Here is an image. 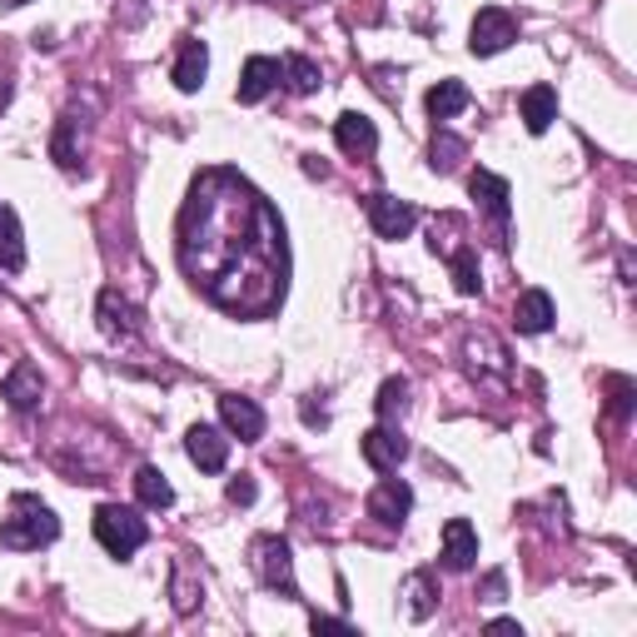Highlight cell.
Returning <instances> with one entry per match:
<instances>
[{
  "instance_id": "obj_1",
  "label": "cell",
  "mask_w": 637,
  "mask_h": 637,
  "mask_svg": "<svg viewBox=\"0 0 637 637\" xmlns=\"http://www.w3.org/2000/svg\"><path fill=\"white\" fill-rule=\"evenodd\" d=\"M179 270L209 304L239 318H259L284 300V219L239 169H205L189 185L179 209Z\"/></svg>"
},
{
  "instance_id": "obj_2",
  "label": "cell",
  "mask_w": 637,
  "mask_h": 637,
  "mask_svg": "<svg viewBox=\"0 0 637 637\" xmlns=\"http://www.w3.org/2000/svg\"><path fill=\"white\" fill-rule=\"evenodd\" d=\"M60 538V518L50 503H40L36 493H16L10 498V518L0 523V543L16 548V553H30V548H46Z\"/></svg>"
},
{
  "instance_id": "obj_3",
  "label": "cell",
  "mask_w": 637,
  "mask_h": 637,
  "mask_svg": "<svg viewBox=\"0 0 637 637\" xmlns=\"http://www.w3.org/2000/svg\"><path fill=\"white\" fill-rule=\"evenodd\" d=\"M95 538L110 558H135L145 543H150V523H145L135 508H120V503H100L95 508Z\"/></svg>"
},
{
  "instance_id": "obj_4",
  "label": "cell",
  "mask_w": 637,
  "mask_h": 637,
  "mask_svg": "<svg viewBox=\"0 0 637 637\" xmlns=\"http://www.w3.org/2000/svg\"><path fill=\"white\" fill-rule=\"evenodd\" d=\"M249 568L254 578L270 592H284V598H300V582H294V553L280 533H259L249 543Z\"/></svg>"
},
{
  "instance_id": "obj_5",
  "label": "cell",
  "mask_w": 637,
  "mask_h": 637,
  "mask_svg": "<svg viewBox=\"0 0 637 637\" xmlns=\"http://www.w3.org/2000/svg\"><path fill=\"white\" fill-rule=\"evenodd\" d=\"M518 40V20L508 16L503 6H483L473 16V30H469V50L473 56H498Z\"/></svg>"
},
{
  "instance_id": "obj_6",
  "label": "cell",
  "mask_w": 637,
  "mask_h": 637,
  "mask_svg": "<svg viewBox=\"0 0 637 637\" xmlns=\"http://www.w3.org/2000/svg\"><path fill=\"white\" fill-rule=\"evenodd\" d=\"M364 209H369V225L379 229V239H409L413 225H419V209L399 195H369Z\"/></svg>"
},
{
  "instance_id": "obj_7",
  "label": "cell",
  "mask_w": 637,
  "mask_h": 637,
  "mask_svg": "<svg viewBox=\"0 0 637 637\" xmlns=\"http://www.w3.org/2000/svg\"><path fill=\"white\" fill-rule=\"evenodd\" d=\"M359 453H364L369 469L379 473H394L403 459H409V439H403L399 429H389V423H379V429H369L364 439H359Z\"/></svg>"
},
{
  "instance_id": "obj_8",
  "label": "cell",
  "mask_w": 637,
  "mask_h": 637,
  "mask_svg": "<svg viewBox=\"0 0 637 637\" xmlns=\"http://www.w3.org/2000/svg\"><path fill=\"white\" fill-rule=\"evenodd\" d=\"M185 453H189V463H195V469L225 473V463H229V439L215 429V423H195V429L185 433Z\"/></svg>"
},
{
  "instance_id": "obj_9",
  "label": "cell",
  "mask_w": 637,
  "mask_h": 637,
  "mask_svg": "<svg viewBox=\"0 0 637 637\" xmlns=\"http://www.w3.org/2000/svg\"><path fill=\"white\" fill-rule=\"evenodd\" d=\"M409 508H413V488L403 483V478H384V483L369 493V518L384 528H403Z\"/></svg>"
},
{
  "instance_id": "obj_10",
  "label": "cell",
  "mask_w": 637,
  "mask_h": 637,
  "mask_svg": "<svg viewBox=\"0 0 637 637\" xmlns=\"http://www.w3.org/2000/svg\"><path fill=\"white\" fill-rule=\"evenodd\" d=\"M219 419H225V429L235 433L239 443L264 439V409H259V403H254V399L225 394V399H219Z\"/></svg>"
},
{
  "instance_id": "obj_11",
  "label": "cell",
  "mask_w": 637,
  "mask_h": 637,
  "mask_svg": "<svg viewBox=\"0 0 637 637\" xmlns=\"http://www.w3.org/2000/svg\"><path fill=\"white\" fill-rule=\"evenodd\" d=\"M469 189H473V199L483 205V215L493 219V225H508V209H513L508 199H513V189H508L503 175H493V169H473Z\"/></svg>"
},
{
  "instance_id": "obj_12",
  "label": "cell",
  "mask_w": 637,
  "mask_h": 637,
  "mask_svg": "<svg viewBox=\"0 0 637 637\" xmlns=\"http://www.w3.org/2000/svg\"><path fill=\"white\" fill-rule=\"evenodd\" d=\"M478 562V533L469 518H449V528H443V568L449 572H469Z\"/></svg>"
},
{
  "instance_id": "obj_13",
  "label": "cell",
  "mask_w": 637,
  "mask_h": 637,
  "mask_svg": "<svg viewBox=\"0 0 637 637\" xmlns=\"http://www.w3.org/2000/svg\"><path fill=\"white\" fill-rule=\"evenodd\" d=\"M284 80V66L274 56H254L244 60V76H239V105H259L274 85Z\"/></svg>"
},
{
  "instance_id": "obj_14",
  "label": "cell",
  "mask_w": 637,
  "mask_h": 637,
  "mask_svg": "<svg viewBox=\"0 0 637 637\" xmlns=\"http://www.w3.org/2000/svg\"><path fill=\"white\" fill-rule=\"evenodd\" d=\"M334 140H339V150H344V155H374L379 150L374 120H369V115H359V110L339 115V120H334Z\"/></svg>"
},
{
  "instance_id": "obj_15",
  "label": "cell",
  "mask_w": 637,
  "mask_h": 637,
  "mask_svg": "<svg viewBox=\"0 0 637 637\" xmlns=\"http://www.w3.org/2000/svg\"><path fill=\"white\" fill-rule=\"evenodd\" d=\"M40 394H46V379H40L36 364H16L6 374V399H10V409H16V413H36Z\"/></svg>"
},
{
  "instance_id": "obj_16",
  "label": "cell",
  "mask_w": 637,
  "mask_h": 637,
  "mask_svg": "<svg viewBox=\"0 0 637 637\" xmlns=\"http://www.w3.org/2000/svg\"><path fill=\"white\" fill-rule=\"evenodd\" d=\"M100 329L110 339H135V334H140V314H135V304L125 300V294L105 290L100 294Z\"/></svg>"
},
{
  "instance_id": "obj_17",
  "label": "cell",
  "mask_w": 637,
  "mask_h": 637,
  "mask_svg": "<svg viewBox=\"0 0 637 637\" xmlns=\"http://www.w3.org/2000/svg\"><path fill=\"white\" fill-rule=\"evenodd\" d=\"M513 324L518 334H548L553 329V300L543 290H523L513 304Z\"/></svg>"
},
{
  "instance_id": "obj_18",
  "label": "cell",
  "mask_w": 637,
  "mask_h": 637,
  "mask_svg": "<svg viewBox=\"0 0 637 637\" xmlns=\"http://www.w3.org/2000/svg\"><path fill=\"white\" fill-rule=\"evenodd\" d=\"M209 76V50H205V40H185L179 46V60H175V85L185 95H195L199 85H205Z\"/></svg>"
},
{
  "instance_id": "obj_19",
  "label": "cell",
  "mask_w": 637,
  "mask_h": 637,
  "mask_svg": "<svg viewBox=\"0 0 637 637\" xmlns=\"http://www.w3.org/2000/svg\"><path fill=\"white\" fill-rule=\"evenodd\" d=\"M523 125H528V135H543L548 125L558 120V90L553 85H533V90H523Z\"/></svg>"
},
{
  "instance_id": "obj_20",
  "label": "cell",
  "mask_w": 637,
  "mask_h": 637,
  "mask_svg": "<svg viewBox=\"0 0 637 637\" xmlns=\"http://www.w3.org/2000/svg\"><path fill=\"white\" fill-rule=\"evenodd\" d=\"M403 598H409V618L413 623H423L433 608H439V582H433V572L423 568V572H409L403 578Z\"/></svg>"
},
{
  "instance_id": "obj_21",
  "label": "cell",
  "mask_w": 637,
  "mask_h": 637,
  "mask_svg": "<svg viewBox=\"0 0 637 637\" xmlns=\"http://www.w3.org/2000/svg\"><path fill=\"white\" fill-rule=\"evenodd\" d=\"M0 270H26V239H20V219L10 205H0Z\"/></svg>"
},
{
  "instance_id": "obj_22",
  "label": "cell",
  "mask_w": 637,
  "mask_h": 637,
  "mask_svg": "<svg viewBox=\"0 0 637 637\" xmlns=\"http://www.w3.org/2000/svg\"><path fill=\"white\" fill-rule=\"evenodd\" d=\"M423 105H429L433 120H453V115L469 110V85H463V80H439Z\"/></svg>"
},
{
  "instance_id": "obj_23",
  "label": "cell",
  "mask_w": 637,
  "mask_h": 637,
  "mask_svg": "<svg viewBox=\"0 0 637 637\" xmlns=\"http://www.w3.org/2000/svg\"><path fill=\"white\" fill-rule=\"evenodd\" d=\"M135 493H140L145 508H169L175 503V488H169V478L155 469V463H145L140 473H135Z\"/></svg>"
},
{
  "instance_id": "obj_24",
  "label": "cell",
  "mask_w": 637,
  "mask_h": 637,
  "mask_svg": "<svg viewBox=\"0 0 637 637\" xmlns=\"http://www.w3.org/2000/svg\"><path fill=\"white\" fill-rule=\"evenodd\" d=\"M449 264H453V290H459V294H478V290H483V280H478V254L469 249V244L449 249Z\"/></svg>"
},
{
  "instance_id": "obj_25",
  "label": "cell",
  "mask_w": 637,
  "mask_h": 637,
  "mask_svg": "<svg viewBox=\"0 0 637 637\" xmlns=\"http://www.w3.org/2000/svg\"><path fill=\"white\" fill-rule=\"evenodd\" d=\"M280 66H284V85H290L294 95H310V90H318V80H324L314 60H304V56H284Z\"/></svg>"
},
{
  "instance_id": "obj_26",
  "label": "cell",
  "mask_w": 637,
  "mask_h": 637,
  "mask_svg": "<svg viewBox=\"0 0 637 637\" xmlns=\"http://www.w3.org/2000/svg\"><path fill=\"white\" fill-rule=\"evenodd\" d=\"M459 159H463V140H459V135H433V145H429V165L433 169H443V175H449V169H459Z\"/></svg>"
},
{
  "instance_id": "obj_27",
  "label": "cell",
  "mask_w": 637,
  "mask_h": 637,
  "mask_svg": "<svg viewBox=\"0 0 637 637\" xmlns=\"http://www.w3.org/2000/svg\"><path fill=\"white\" fill-rule=\"evenodd\" d=\"M403 403H409V379H384V389H379V419L394 423L403 413Z\"/></svg>"
},
{
  "instance_id": "obj_28",
  "label": "cell",
  "mask_w": 637,
  "mask_h": 637,
  "mask_svg": "<svg viewBox=\"0 0 637 637\" xmlns=\"http://www.w3.org/2000/svg\"><path fill=\"white\" fill-rule=\"evenodd\" d=\"M56 165L60 169H76L80 165V155H76V115H66V120H60V130H56Z\"/></svg>"
},
{
  "instance_id": "obj_29",
  "label": "cell",
  "mask_w": 637,
  "mask_h": 637,
  "mask_svg": "<svg viewBox=\"0 0 637 637\" xmlns=\"http://www.w3.org/2000/svg\"><path fill=\"white\" fill-rule=\"evenodd\" d=\"M199 588H189V562H175V612H195Z\"/></svg>"
},
{
  "instance_id": "obj_30",
  "label": "cell",
  "mask_w": 637,
  "mask_h": 637,
  "mask_svg": "<svg viewBox=\"0 0 637 637\" xmlns=\"http://www.w3.org/2000/svg\"><path fill=\"white\" fill-rule=\"evenodd\" d=\"M608 394H612V399H608V409L618 413V419H628V413H633V379H623V374H618V379H608Z\"/></svg>"
},
{
  "instance_id": "obj_31",
  "label": "cell",
  "mask_w": 637,
  "mask_h": 637,
  "mask_svg": "<svg viewBox=\"0 0 637 637\" xmlns=\"http://www.w3.org/2000/svg\"><path fill=\"white\" fill-rule=\"evenodd\" d=\"M229 503H254V478L249 473L229 478Z\"/></svg>"
},
{
  "instance_id": "obj_32",
  "label": "cell",
  "mask_w": 637,
  "mask_h": 637,
  "mask_svg": "<svg viewBox=\"0 0 637 637\" xmlns=\"http://www.w3.org/2000/svg\"><path fill=\"white\" fill-rule=\"evenodd\" d=\"M314 633H354V628H349V623H339V618H324V612H314Z\"/></svg>"
},
{
  "instance_id": "obj_33",
  "label": "cell",
  "mask_w": 637,
  "mask_h": 637,
  "mask_svg": "<svg viewBox=\"0 0 637 637\" xmlns=\"http://www.w3.org/2000/svg\"><path fill=\"white\" fill-rule=\"evenodd\" d=\"M6 6H30V0H6Z\"/></svg>"
}]
</instances>
